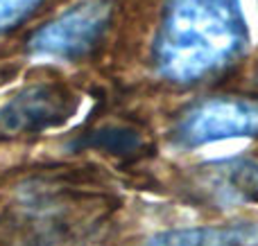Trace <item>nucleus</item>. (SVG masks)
I'll list each match as a JSON object with an SVG mask.
<instances>
[{"mask_svg":"<svg viewBox=\"0 0 258 246\" xmlns=\"http://www.w3.org/2000/svg\"><path fill=\"white\" fill-rule=\"evenodd\" d=\"M249 48L242 0H168L154 36L156 70L188 84L236 63Z\"/></svg>","mask_w":258,"mask_h":246,"instance_id":"f257e3e1","label":"nucleus"},{"mask_svg":"<svg viewBox=\"0 0 258 246\" xmlns=\"http://www.w3.org/2000/svg\"><path fill=\"white\" fill-rule=\"evenodd\" d=\"M109 23L111 5L107 0H82L36 30L27 52L43 61H77L100 43Z\"/></svg>","mask_w":258,"mask_h":246,"instance_id":"f03ea898","label":"nucleus"},{"mask_svg":"<svg viewBox=\"0 0 258 246\" xmlns=\"http://www.w3.org/2000/svg\"><path fill=\"white\" fill-rule=\"evenodd\" d=\"M258 136V104L240 97H215L192 106L174 127L183 147H202L222 140Z\"/></svg>","mask_w":258,"mask_h":246,"instance_id":"7ed1b4c3","label":"nucleus"},{"mask_svg":"<svg viewBox=\"0 0 258 246\" xmlns=\"http://www.w3.org/2000/svg\"><path fill=\"white\" fill-rule=\"evenodd\" d=\"M77 99L66 86L34 84L0 106V138L41 134L59 127L75 113Z\"/></svg>","mask_w":258,"mask_h":246,"instance_id":"20e7f679","label":"nucleus"},{"mask_svg":"<svg viewBox=\"0 0 258 246\" xmlns=\"http://www.w3.org/2000/svg\"><path fill=\"white\" fill-rule=\"evenodd\" d=\"M147 246H258V224L172 228L156 233Z\"/></svg>","mask_w":258,"mask_h":246,"instance_id":"39448f33","label":"nucleus"},{"mask_svg":"<svg viewBox=\"0 0 258 246\" xmlns=\"http://www.w3.org/2000/svg\"><path fill=\"white\" fill-rule=\"evenodd\" d=\"M206 192L222 206H240L258 199V165L251 161H227L211 167L204 179Z\"/></svg>","mask_w":258,"mask_h":246,"instance_id":"423d86ee","label":"nucleus"},{"mask_svg":"<svg viewBox=\"0 0 258 246\" xmlns=\"http://www.w3.org/2000/svg\"><path fill=\"white\" fill-rule=\"evenodd\" d=\"M43 0H0V34L21 25Z\"/></svg>","mask_w":258,"mask_h":246,"instance_id":"0eeeda50","label":"nucleus"}]
</instances>
